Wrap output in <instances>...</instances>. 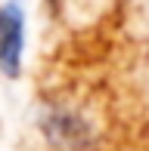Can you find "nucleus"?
I'll return each instance as SVG.
<instances>
[{"mask_svg": "<svg viewBox=\"0 0 149 151\" xmlns=\"http://www.w3.org/2000/svg\"><path fill=\"white\" fill-rule=\"evenodd\" d=\"M40 133L59 151H84L93 142L90 123L78 111H69V108H50L44 114V120H40Z\"/></svg>", "mask_w": 149, "mask_h": 151, "instance_id": "f257e3e1", "label": "nucleus"}, {"mask_svg": "<svg viewBox=\"0 0 149 151\" xmlns=\"http://www.w3.org/2000/svg\"><path fill=\"white\" fill-rule=\"evenodd\" d=\"M25 52V12L16 0H6L0 6V71L3 77L16 80L22 71Z\"/></svg>", "mask_w": 149, "mask_h": 151, "instance_id": "f03ea898", "label": "nucleus"}]
</instances>
